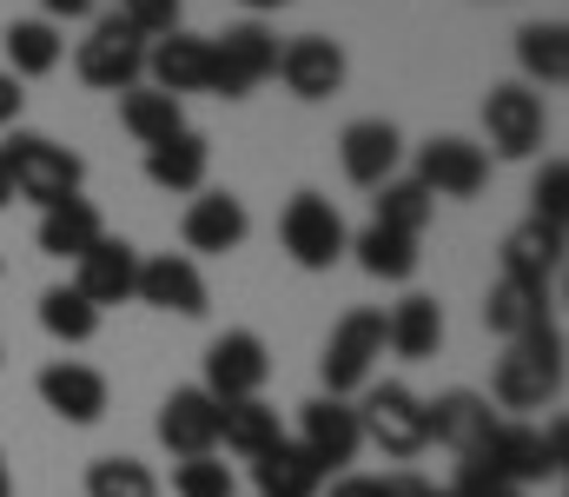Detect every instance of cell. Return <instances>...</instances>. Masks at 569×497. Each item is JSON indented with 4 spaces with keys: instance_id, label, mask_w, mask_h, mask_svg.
Masks as SVG:
<instances>
[{
    "instance_id": "obj_1",
    "label": "cell",
    "mask_w": 569,
    "mask_h": 497,
    "mask_svg": "<svg viewBox=\"0 0 569 497\" xmlns=\"http://www.w3.org/2000/svg\"><path fill=\"white\" fill-rule=\"evenodd\" d=\"M557 391H563V331L543 319L503 345V358L490 371V398H497V411H543Z\"/></svg>"
},
{
    "instance_id": "obj_2",
    "label": "cell",
    "mask_w": 569,
    "mask_h": 497,
    "mask_svg": "<svg viewBox=\"0 0 569 497\" xmlns=\"http://www.w3.org/2000/svg\"><path fill=\"white\" fill-rule=\"evenodd\" d=\"M470 465H490V471H497V478H510L517 491H523V485H543V478H563V465H569V425H563V418H550V425H517V418H497V431H490L483 458H470Z\"/></svg>"
},
{
    "instance_id": "obj_3",
    "label": "cell",
    "mask_w": 569,
    "mask_h": 497,
    "mask_svg": "<svg viewBox=\"0 0 569 497\" xmlns=\"http://www.w3.org/2000/svg\"><path fill=\"white\" fill-rule=\"evenodd\" d=\"M0 166H7L13 199H33L40 212H47V206H60V199H73V192H80V179H87V160H80V153H67V147H60V140H47V133H13V140L0 147Z\"/></svg>"
},
{
    "instance_id": "obj_4",
    "label": "cell",
    "mask_w": 569,
    "mask_h": 497,
    "mask_svg": "<svg viewBox=\"0 0 569 497\" xmlns=\"http://www.w3.org/2000/svg\"><path fill=\"white\" fill-rule=\"evenodd\" d=\"M385 358V312L358 306L345 312L331 338H325V358H318V378H325V398H351L371 385V365Z\"/></svg>"
},
{
    "instance_id": "obj_5",
    "label": "cell",
    "mask_w": 569,
    "mask_h": 497,
    "mask_svg": "<svg viewBox=\"0 0 569 497\" xmlns=\"http://www.w3.org/2000/svg\"><path fill=\"white\" fill-rule=\"evenodd\" d=\"M358 431L365 445H378L385 458L411 465L418 451L430 445V425H425V398L411 385H365V405H358Z\"/></svg>"
},
{
    "instance_id": "obj_6",
    "label": "cell",
    "mask_w": 569,
    "mask_h": 497,
    "mask_svg": "<svg viewBox=\"0 0 569 497\" xmlns=\"http://www.w3.org/2000/svg\"><path fill=\"white\" fill-rule=\"evenodd\" d=\"M279 246L291 252V266L331 272L351 252V232H345V219H338V206L325 192H291V206L279 212Z\"/></svg>"
},
{
    "instance_id": "obj_7",
    "label": "cell",
    "mask_w": 569,
    "mask_h": 497,
    "mask_svg": "<svg viewBox=\"0 0 569 497\" xmlns=\"http://www.w3.org/2000/svg\"><path fill=\"white\" fill-rule=\"evenodd\" d=\"M146 47H152V40H146L140 27H127L120 13H107V20H93V33L80 40L73 67H80L87 87L127 93V87H140V73H146Z\"/></svg>"
},
{
    "instance_id": "obj_8",
    "label": "cell",
    "mask_w": 569,
    "mask_h": 497,
    "mask_svg": "<svg viewBox=\"0 0 569 497\" xmlns=\"http://www.w3.org/2000/svg\"><path fill=\"white\" fill-rule=\"evenodd\" d=\"M483 133H490L483 153H497V160H530V153L543 147V133H550L543 93H530L523 80L490 87V93H483Z\"/></svg>"
},
{
    "instance_id": "obj_9",
    "label": "cell",
    "mask_w": 569,
    "mask_h": 497,
    "mask_svg": "<svg viewBox=\"0 0 569 497\" xmlns=\"http://www.w3.org/2000/svg\"><path fill=\"white\" fill-rule=\"evenodd\" d=\"M272 67H279V33L259 27V20L226 27L212 40V93L219 100H246L259 80H272Z\"/></svg>"
},
{
    "instance_id": "obj_10",
    "label": "cell",
    "mask_w": 569,
    "mask_h": 497,
    "mask_svg": "<svg viewBox=\"0 0 569 497\" xmlns=\"http://www.w3.org/2000/svg\"><path fill=\"white\" fill-rule=\"evenodd\" d=\"M272 378V358H266V338L259 331H219L206 345V398L219 405H239V398H259Z\"/></svg>"
},
{
    "instance_id": "obj_11",
    "label": "cell",
    "mask_w": 569,
    "mask_h": 497,
    "mask_svg": "<svg viewBox=\"0 0 569 497\" xmlns=\"http://www.w3.org/2000/svg\"><path fill=\"white\" fill-rule=\"evenodd\" d=\"M418 186H425L430 199H477L483 186H490V153L477 147V140H457V133H437L418 147V172H411Z\"/></svg>"
},
{
    "instance_id": "obj_12",
    "label": "cell",
    "mask_w": 569,
    "mask_h": 497,
    "mask_svg": "<svg viewBox=\"0 0 569 497\" xmlns=\"http://www.w3.org/2000/svg\"><path fill=\"white\" fill-rule=\"evenodd\" d=\"M298 451L331 478V471H345L358 451H365V431H358V405H345V398H311L305 411H298Z\"/></svg>"
},
{
    "instance_id": "obj_13",
    "label": "cell",
    "mask_w": 569,
    "mask_h": 497,
    "mask_svg": "<svg viewBox=\"0 0 569 497\" xmlns=\"http://www.w3.org/2000/svg\"><path fill=\"white\" fill-rule=\"evenodd\" d=\"M146 73H152V87L172 93V100H186V93H212V40L172 27V33H159V40L146 47Z\"/></svg>"
},
{
    "instance_id": "obj_14",
    "label": "cell",
    "mask_w": 569,
    "mask_h": 497,
    "mask_svg": "<svg viewBox=\"0 0 569 497\" xmlns=\"http://www.w3.org/2000/svg\"><path fill=\"white\" fill-rule=\"evenodd\" d=\"M425 425H430V445H443V451H457L470 465V458H483V445L497 431V411H490L483 391H443V398L425 405Z\"/></svg>"
},
{
    "instance_id": "obj_15",
    "label": "cell",
    "mask_w": 569,
    "mask_h": 497,
    "mask_svg": "<svg viewBox=\"0 0 569 497\" xmlns=\"http://www.w3.org/2000/svg\"><path fill=\"white\" fill-rule=\"evenodd\" d=\"M159 445H166L172 458H206V451H219V398H206L199 385L166 391V405H159Z\"/></svg>"
},
{
    "instance_id": "obj_16",
    "label": "cell",
    "mask_w": 569,
    "mask_h": 497,
    "mask_svg": "<svg viewBox=\"0 0 569 497\" xmlns=\"http://www.w3.org/2000/svg\"><path fill=\"white\" fill-rule=\"evenodd\" d=\"M272 73H279L298 100H331L345 87V47L325 40V33H298V40L279 47V67Z\"/></svg>"
},
{
    "instance_id": "obj_17",
    "label": "cell",
    "mask_w": 569,
    "mask_h": 497,
    "mask_svg": "<svg viewBox=\"0 0 569 497\" xmlns=\"http://www.w3.org/2000/svg\"><path fill=\"white\" fill-rule=\"evenodd\" d=\"M246 232H252V212H246L239 192H199V199L186 206V219H179L186 252H212V259H219V252H239Z\"/></svg>"
},
{
    "instance_id": "obj_18",
    "label": "cell",
    "mask_w": 569,
    "mask_h": 497,
    "mask_svg": "<svg viewBox=\"0 0 569 497\" xmlns=\"http://www.w3.org/2000/svg\"><path fill=\"white\" fill-rule=\"evenodd\" d=\"M133 299L152 306V312L199 319V312H206V279H199V266H192L186 252H152V259H140V286H133Z\"/></svg>"
},
{
    "instance_id": "obj_19",
    "label": "cell",
    "mask_w": 569,
    "mask_h": 497,
    "mask_svg": "<svg viewBox=\"0 0 569 497\" xmlns=\"http://www.w3.org/2000/svg\"><path fill=\"white\" fill-rule=\"evenodd\" d=\"M338 160H345V179L378 192L385 179H398V160H405V133L391 120H351L345 140H338Z\"/></svg>"
},
{
    "instance_id": "obj_20",
    "label": "cell",
    "mask_w": 569,
    "mask_h": 497,
    "mask_svg": "<svg viewBox=\"0 0 569 497\" xmlns=\"http://www.w3.org/2000/svg\"><path fill=\"white\" fill-rule=\"evenodd\" d=\"M40 405L53 418H67V425H100L107 418V378L93 365H80V358H53L40 371Z\"/></svg>"
},
{
    "instance_id": "obj_21",
    "label": "cell",
    "mask_w": 569,
    "mask_h": 497,
    "mask_svg": "<svg viewBox=\"0 0 569 497\" xmlns=\"http://www.w3.org/2000/svg\"><path fill=\"white\" fill-rule=\"evenodd\" d=\"M80 266V279H73V292L87 299V306H127L133 299V286H140V252L127 246V239H100L87 259H73Z\"/></svg>"
},
{
    "instance_id": "obj_22",
    "label": "cell",
    "mask_w": 569,
    "mask_h": 497,
    "mask_svg": "<svg viewBox=\"0 0 569 497\" xmlns=\"http://www.w3.org/2000/svg\"><path fill=\"white\" fill-rule=\"evenodd\" d=\"M33 239H40V252H47V259H87V252L107 239V219H100V206H93V199H80V192H73V199H60V206H47V212H40V232H33Z\"/></svg>"
},
{
    "instance_id": "obj_23",
    "label": "cell",
    "mask_w": 569,
    "mask_h": 497,
    "mask_svg": "<svg viewBox=\"0 0 569 497\" xmlns=\"http://www.w3.org/2000/svg\"><path fill=\"white\" fill-rule=\"evenodd\" d=\"M563 246L569 232L550 219H523L510 239H503V279H530V286H550L563 272Z\"/></svg>"
},
{
    "instance_id": "obj_24",
    "label": "cell",
    "mask_w": 569,
    "mask_h": 497,
    "mask_svg": "<svg viewBox=\"0 0 569 497\" xmlns=\"http://www.w3.org/2000/svg\"><path fill=\"white\" fill-rule=\"evenodd\" d=\"M206 166H212V147L192 127L172 133V140H159V147H146V179L159 192H206Z\"/></svg>"
},
{
    "instance_id": "obj_25",
    "label": "cell",
    "mask_w": 569,
    "mask_h": 497,
    "mask_svg": "<svg viewBox=\"0 0 569 497\" xmlns=\"http://www.w3.org/2000/svg\"><path fill=\"white\" fill-rule=\"evenodd\" d=\"M385 345H391L405 365L437 358V345H443V312H437V299H425V292L398 299V306L385 312Z\"/></svg>"
},
{
    "instance_id": "obj_26",
    "label": "cell",
    "mask_w": 569,
    "mask_h": 497,
    "mask_svg": "<svg viewBox=\"0 0 569 497\" xmlns=\"http://www.w3.org/2000/svg\"><path fill=\"white\" fill-rule=\"evenodd\" d=\"M543 319H550V286L497 279V286H490V299H483V326L497 331L503 345H510V338H523L530 326H543Z\"/></svg>"
},
{
    "instance_id": "obj_27",
    "label": "cell",
    "mask_w": 569,
    "mask_h": 497,
    "mask_svg": "<svg viewBox=\"0 0 569 497\" xmlns=\"http://www.w3.org/2000/svg\"><path fill=\"white\" fill-rule=\"evenodd\" d=\"M279 438H284V425H279V411H272L266 398L219 405V445H226V451H239L246 465H252V458H266Z\"/></svg>"
},
{
    "instance_id": "obj_28",
    "label": "cell",
    "mask_w": 569,
    "mask_h": 497,
    "mask_svg": "<svg viewBox=\"0 0 569 497\" xmlns=\"http://www.w3.org/2000/svg\"><path fill=\"white\" fill-rule=\"evenodd\" d=\"M0 47H7V73H13V80H40V73H53L60 53H67V40H60L53 20H7Z\"/></svg>"
},
{
    "instance_id": "obj_29",
    "label": "cell",
    "mask_w": 569,
    "mask_h": 497,
    "mask_svg": "<svg viewBox=\"0 0 569 497\" xmlns=\"http://www.w3.org/2000/svg\"><path fill=\"white\" fill-rule=\"evenodd\" d=\"M252 485H259V497H318L325 491V471L291 438H279L266 458H252Z\"/></svg>"
},
{
    "instance_id": "obj_30",
    "label": "cell",
    "mask_w": 569,
    "mask_h": 497,
    "mask_svg": "<svg viewBox=\"0 0 569 497\" xmlns=\"http://www.w3.org/2000/svg\"><path fill=\"white\" fill-rule=\"evenodd\" d=\"M120 127H127L140 147H159V140L186 133V107H179L172 93H159V87H127V93H120Z\"/></svg>"
},
{
    "instance_id": "obj_31",
    "label": "cell",
    "mask_w": 569,
    "mask_h": 497,
    "mask_svg": "<svg viewBox=\"0 0 569 497\" xmlns=\"http://www.w3.org/2000/svg\"><path fill=\"white\" fill-rule=\"evenodd\" d=\"M351 252H358V266H365L371 279H385V286H405V279L418 272V239H405V232H391V226H365V232L351 239Z\"/></svg>"
},
{
    "instance_id": "obj_32",
    "label": "cell",
    "mask_w": 569,
    "mask_h": 497,
    "mask_svg": "<svg viewBox=\"0 0 569 497\" xmlns=\"http://www.w3.org/2000/svg\"><path fill=\"white\" fill-rule=\"evenodd\" d=\"M517 60H523V73H530V80L563 87V80H569V27H563V20H530V27L517 33Z\"/></svg>"
},
{
    "instance_id": "obj_33",
    "label": "cell",
    "mask_w": 569,
    "mask_h": 497,
    "mask_svg": "<svg viewBox=\"0 0 569 497\" xmlns=\"http://www.w3.org/2000/svg\"><path fill=\"white\" fill-rule=\"evenodd\" d=\"M87 497H159V471L146 458H127V451L93 458L87 465Z\"/></svg>"
},
{
    "instance_id": "obj_34",
    "label": "cell",
    "mask_w": 569,
    "mask_h": 497,
    "mask_svg": "<svg viewBox=\"0 0 569 497\" xmlns=\"http://www.w3.org/2000/svg\"><path fill=\"white\" fill-rule=\"evenodd\" d=\"M430 199L418 179H385L378 186V219L371 226H391V232H405V239H425V226H430Z\"/></svg>"
},
{
    "instance_id": "obj_35",
    "label": "cell",
    "mask_w": 569,
    "mask_h": 497,
    "mask_svg": "<svg viewBox=\"0 0 569 497\" xmlns=\"http://www.w3.org/2000/svg\"><path fill=\"white\" fill-rule=\"evenodd\" d=\"M40 326L53 331L60 345H87L100 331V306H87L73 286H47L40 292Z\"/></svg>"
},
{
    "instance_id": "obj_36",
    "label": "cell",
    "mask_w": 569,
    "mask_h": 497,
    "mask_svg": "<svg viewBox=\"0 0 569 497\" xmlns=\"http://www.w3.org/2000/svg\"><path fill=\"white\" fill-rule=\"evenodd\" d=\"M172 497H239V478H232V465H219V451L179 458L172 465Z\"/></svg>"
},
{
    "instance_id": "obj_37",
    "label": "cell",
    "mask_w": 569,
    "mask_h": 497,
    "mask_svg": "<svg viewBox=\"0 0 569 497\" xmlns=\"http://www.w3.org/2000/svg\"><path fill=\"white\" fill-rule=\"evenodd\" d=\"M530 219H550V226L569 219V166L563 160H543V172L530 179Z\"/></svg>"
},
{
    "instance_id": "obj_38",
    "label": "cell",
    "mask_w": 569,
    "mask_h": 497,
    "mask_svg": "<svg viewBox=\"0 0 569 497\" xmlns=\"http://www.w3.org/2000/svg\"><path fill=\"white\" fill-rule=\"evenodd\" d=\"M120 20L140 27L146 40H159V33L179 27V0H120Z\"/></svg>"
},
{
    "instance_id": "obj_39",
    "label": "cell",
    "mask_w": 569,
    "mask_h": 497,
    "mask_svg": "<svg viewBox=\"0 0 569 497\" xmlns=\"http://www.w3.org/2000/svg\"><path fill=\"white\" fill-rule=\"evenodd\" d=\"M450 497H523L510 478H497L490 465H457V485H450Z\"/></svg>"
},
{
    "instance_id": "obj_40",
    "label": "cell",
    "mask_w": 569,
    "mask_h": 497,
    "mask_svg": "<svg viewBox=\"0 0 569 497\" xmlns=\"http://www.w3.org/2000/svg\"><path fill=\"white\" fill-rule=\"evenodd\" d=\"M20 107H27V93H20V80L0 67V127H13V120H20Z\"/></svg>"
},
{
    "instance_id": "obj_41",
    "label": "cell",
    "mask_w": 569,
    "mask_h": 497,
    "mask_svg": "<svg viewBox=\"0 0 569 497\" xmlns=\"http://www.w3.org/2000/svg\"><path fill=\"white\" fill-rule=\"evenodd\" d=\"M437 485H425L418 471H398V478H385V497H430Z\"/></svg>"
},
{
    "instance_id": "obj_42",
    "label": "cell",
    "mask_w": 569,
    "mask_h": 497,
    "mask_svg": "<svg viewBox=\"0 0 569 497\" xmlns=\"http://www.w3.org/2000/svg\"><path fill=\"white\" fill-rule=\"evenodd\" d=\"M331 497H385V478H338Z\"/></svg>"
},
{
    "instance_id": "obj_43",
    "label": "cell",
    "mask_w": 569,
    "mask_h": 497,
    "mask_svg": "<svg viewBox=\"0 0 569 497\" xmlns=\"http://www.w3.org/2000/svg\"><path fill=\"white\" fill-rule=\"evenodd\" d=\"M47 7V20H80V13H93V0H40Z\"/></svg>"
},
{
    "instance_id": "obj_44",
    "label": "cell",
    "mask_w": 569,
    "mask_h": 497,
    "mask_svg": "<svg viewBox=\"0 0 569 497\" xmlns=\"http://www.w3.org/2000/svg\"><path fill=\"white\" fill-rule=\"evenodd\" d=\"M239 7H252V13H279V7H291V0H239Z\"/></svg>"
},
{
    "instance_id": "obj_45",
    "label": "cell",
    "mask_w": 569,
    "mask_h": 497,
    "mask_svg": "<svg viewBox=\"0 0 569 497\" xmlns=\"http://www.w3.org/2000/svg\"><path fill=\"white\" fill-rule=\"evenodd\" d=\"M0 497H13V471H7V451H0Z\"/></svg>"
},
{
    "instance_id": "obj_46",
    "label": "cell",
    "mask_w": 569,
    "mask_h": 497,
    "mask_svg": "<svg viewBox=\"0 0 569 497\" xmlns=\"http://www.w3.org/2000/svg\"><path fill=\"white\" fill-rule=\"evenodd\" d=\"M7 199H13V186H7V166H0V212H7Z\"/></svg>"
},
{
    "instance_id": "obj_47",
    "label": "cell",
    "mask_w": 569,
    "mask_h": 497,
    "mask_svg": "<svg viewBox=\"0 0 569 497\" xmlns=\"http://www.w3.org/2000/svg\"><path fill=\"white\" fill-rule=\"evenodd\" d=\"M430 497H450V491H430Z\"/></svg>"
}]
</instances>
